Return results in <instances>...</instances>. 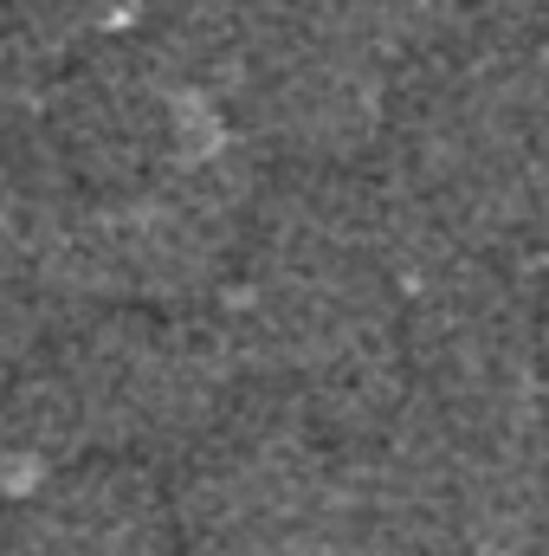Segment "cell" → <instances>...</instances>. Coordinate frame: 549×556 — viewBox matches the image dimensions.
<instances>
[{"instance_id": "cell-3", "label": "cell", "mask_w": 549, "mask_h": 556, "mask_svg": "<svg viewBox=\"0 0 549 556\" xmlns=\"http://www.w3.org/2000/svg\"><path fill=\"white\" fill-rule=\"evenodd\" d=\"M524 59H531L537 98H544V111H549V26H544V33H531V39H524Z\"/></svg>"}, {"instance_id": "cell-2", "label": "cell", "mask_w": 549, "mask_h": 556, "mask_svg": "<svg viewBox=\"0 0 549 556\" xmlns=\"http://www.w3.org/2000/svg\"><path fill=\"white\" fill-rule=\"evenodd\" d=\"M0 556H168V505L124 466H85L0 511Z\"/></svg>"}, {"instance_id": "cell-1", "label": "cell", "mask_w": 549, "mask_h": 556, "mask_svg": "<svg viewBox=\"0 0 549 556\" xmlns=\"http://www.w3.org/2000/svg\"><path fill=\"white\" fill-rule=\"evenodd\" d=\"M233 376L240 363L220 330L117 317L59 343L20 382L13 427L26 446H52V453L194 440L227 415Z\"/></svg>"}, {"instance_id": "cell-4", "label": "cell", "mask_w": 549, "mask_h": 556, "mask_svg": "<svg viewBox=\"0 0 549 556\" xmlns=\"http://www.w3.org/2000/svg\"><path fill=\"white\" fill-rule=\"evenodd\" d=\"M537 317H544V350H549V285L537 291Z\"/></svg>"}, {"instance_id": "cell-5", "label": "cell", "mask_w": 549, "mask_h": 556, "mask_svg": "<svg viewBox=\"0 0 549 556\" xmlns=\"http://www.w3.org/2000/svg\"><path fill=\"white\" fill-rule=\"evenodd\" d=\"M0 459H7V427H0Z\"/></svg>"}]
</instances>
